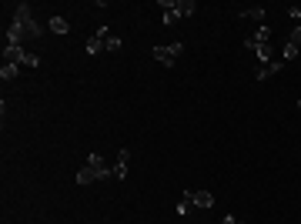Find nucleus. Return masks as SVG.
Here are the masks:
<instances>
[{
	"instance_id": "1",
	"label": "nucleus",
	"mask_w": 301,
	"mask_h": 224,
	"mask_svg": "<svg viewBox=\"0 0 301 224\" xmlns=\"http://www.w3.org/2000/svg\"><path fill=\"white\" fill-rule=\"evenodd\" d=\"M24 37H40V24L34 20L30 7L27 3H17L14 7V24L7 30V44H20Z\"/></svg>"
},
{
	"instance_id": "16",
	"label": "nucleus",
	"mask_w": 301,
	"mask_h": 224,
	"mask_svg": "<svg viewBox=\"0 0 301 224\" xmlns=\"http://www.w3.org/2000/svg\"><path fill=\"white\" fill-rule=\"evenodd\" d=\"M254 54L261 57L264 64H271V44H261V47H254Z\"/></svg>"
},
{
	"instance_id": "15",
	"label": "nucleus",
	"mask_w": 301,
	"mask_h": 224,
	"mask_svg": "<svg viewBox=\"0 0 301 224\" xmlns=\"http://www.w3.org/2000/svg\"><path fill=\"white\" fill-rule=\"evenodd\" d=\"M288 44H291V47H298V50H301V24H295V30L288 34Z\"/></svg>"
},
{
	"instance_id": "6",
	"label": "nucleus",
	"mask_w": 301,
	"mask_h": 224,
	"mask_svg": "<svg viewBox=\"0 0 301 224\" xmlns=\"http://www.w3.org/2000/svg\"><path fill=\"white\" fill-rule=\"evenodd\" d=\"M24 57H27V50H24L20 44H7V47H3V60H7V64H24Z\"/></svg>"
},
{
	"instance_id": "21",
	"label": "nucleus",
	"mask_w": 301,
	"mask_h": 224,
	"mask_svg": "<svg viewBox=\"0 0 301 224\" xmlns=\"http://www.w3.org/2000/svg\"><path fill=\"white\" fill-rule=\"evenodd\" d=\"M225 224H241V221H238L234 214H227V218H225Z\"/></svg>"
},
{
	"instance_id": "18",
	"label": "nucleus",
	"mask_w": 301,
	"mask_h": 224,
	"mask_svg": "<svg viewBox=\"0 0 301 224\" xmlns=\"http://www.w3.org/2000/svg\"><path fill=\"white\" fill-rule=\"evenodd\" d=\"M298 57V47H291V44H284V60H295Z\"/></svg>"
},
{
	"instance_id": "7",
	"label": "nucleus",
	"mask_w": 301,
	"mask_h": 224,
	"mask_svg": "<svg viewBox=\"0 0 301 224\" xmlns=\"http://www.w3.org/2000/svg\"><path fill=\"white\" fill-rule=\"evenodd\" d=\"M127 161H131V150L121 148V154H117V168H114V177H117V181L127 177Z\"/></svg>"
},
{
	"instance_id": "10",
	"label": "nucleus",
	"mask_w": 301,
	"mask_h": 224,
	"mask_svg": "<svg viewBox=\"0 0 301 224\" xmlns=\"http://www.w3.org/2000/svg\"><path fill=\"white\" fill-rule=\"evenodd\" d=\"M191 207H194V191H184L181 201H177V214L184 218V214H191Z\"/></svg>"
},
{
	"instance_id": "8",
	"label": "nucleus",
	"mask_w": 301,
	"mask_h": 224,
	"mask_svg": "<svg viewBox=\"0 0 301 224\" xmlns=\"http://www.w3.org/2000/svg\"><path fill=\"white\" fill-rule=\"evenodd\" d=\"M174 10H177V17H194L198 3L194 0H174Z\"/></svg>"
},
{
	"instance_id": "22",
	"label": "nucleus",
	"mask_w": 301,
	"mask_h": 224,
	"mask_svg": "<svg viewBox=\"0 0 301 224\" xmlns=\"http://www.w3.org/2000/svg\"><path fill=\"white\" fill-rule=\"evenodd\" d=\"M298 111H301V100H298Z\"/></svg>"
},
{
	"instance_id": "14",
	"label": "nucleus",
	"mask_w": 301,
	"mask_h": 224,
	"mask_svg": "<svg viewBox=\"0 0 301 224\" xmlns=\"http://www.w3.org/2000/svg\"><path fill=\"white\" fill-rule=\"evenodd\" d=\"M0 77H3V80H14V77H17V64H7V60H3V67H0Z\"/></svg>"
},
{
	"instance_id": "9",
	"label": "nucleus",
	"mask_w": 301,
	"mask_h": 224,
	"mask_svg": "<svg viewBox=\"0 0 301 224\" xmlns=\"http://www.w3.org/2000/svg\"><path fill=\"white\" fill-rule=\"evenodd\" d=\"M211 204H214V194H211V191H194V207L207 211Z\"/></svg>"
},
{
	"instance_id": "11",
	"label": "nucleus",
	"mask_w": 301,
	"mask_h": 224,
	"mask_svg": "<svg viewBox=\"0 0 301 224\" xmlns=\"http://www.w3.org/2000/svg\"><path fill=\"white\" fill-rule=\"evenodd\" d=\"M50 30H54L57 37H64V34L71 30V24H67V20H64V17H50Z\"/></svg>"
},
{
	"instance_id": "4",
	"label": "nucleus",
	"mask_w": 301,
	"mask_h": 224,
	"mask_svg": "<svg viewBox=\"0 0 301 224\" xmlns=\"http://www.w3.org/2000/svg\"><path fill=\"white\" fill-rule=\"evenodd\" d=\"M268 37H271V27H268V24H261V27H258L251 37H245V47H248V50H254V47L268 44Z\"/></svg>"
},
{
	"instance_id": "19",
	"label": "nucleus",
	"mask_w": 301,
	"mask_h": 224,
	"mask_svg": "<svg viewBox=\"0 0 301 224\" xmlns=\"http://www.w3.org/2000/svg\"><path fill=\"white\" fill-rule=\"evenodd\" d=\"M104 47H107V50H117V47H121V37H107V40H104Z\"/></svg>"
},
{
	"instance_id": "5",
	"label": "nucleus",
	"mask_w": 301,
	"mask_h": 224,
	"mask_svg": "<svg viewBox=\"0 0 301 224\" xmlns=\"http://www.w3.org/2000/svg\"><path fill=\"white\" fill-rule=\"evenodd\" d=\"M87 168L97 174V181H104V177H111V174H114V171L104 164V157H100V154H91V157H87Z\"/></svg>"
},
{
	"instance_id": "13",
	"label": "nucleus",
	"mask_w": 301,
	"mask_h": 224,
	"mask_svg": "<svg viewBox=\"0 0 301 224\" xmlns=\"http://www.w3.org/2000/svg\"><path fill=\"white\" fill-rule=\"evenodd\" d=\"M94 181H97V174H94V171H91V168L77 171V184H84V187H87V184H94Z\"/></svg>"
},
{
	"instance_id": "2",
	"label": "nucleus",
	"mask_w": 301,
	"mask_h": 224,
	"mask_svg": "<svg viewBox=\"0 0 301 224\" xmlns=\"http://www.w3.org/2000/svg\"><path fill=\"white\" fill-rule=\"evenodd\" d=\"M181 50H184V44H181V40H174V44H168V47H154V50H150V57L171 67V64H174V60L181 57Z\"/></svg>"
},
{
	"instance_id": "3",
	"label": "nucleus",
	"mask_w": 301,
	"mask_h": 224,
	"mask_svg": "<svg viewBox=\"0 0 301 224\" xmlns=\"http://www.w3.org/2000/svg\"><path fill=\"white\" fill-rule=\"evenodd\" d=\"M107 37H111V30H107V27H100L94 37H87V57H97L100 50H107V47H104V40H107Z\"/></svg>"
},
{
	"instance_id": "17",
	"label": "nucleus",
	"mask_w": 301,
	"mask_h": 224,
	"mask_svg": "<svg viewBox=\"0 0 301 224\" xmlns=\"http://www.w3.org/2000/svg\"><path fill=\"white\" fill-rule=\"evenodd\" d=\"M24 64H27V67H40V57L27 50V57H24Z\"/></svg>"
},
{
	"instance_id": "12",
	"label": "nucleus",
	"mask_w": 301,
	"mask_h": 224,
	"mask_svg": "<svg viewBox=\"0 0 301 224\" xmlns=\"http://www.w3.org/2000/svg\"><path fill=\"white\" fill-rule=\"evenodd\" d=\"M241 17H251V20H258V24H264V7H245V10H238Z\"/></svg>"
},
{
	"instance_id": "20",
	"label": "nucleus",
	"mask_w": 301,
	"mask_h": 224,
	"mask_svg": "<svg viewBox=\"0 0 301 224\" xmlns=\"http://www.w3.org/2000/svg\"><path fill=\"white\" fill-rule=\"evenodd\" d=\"M288 17H291V20H298V24H301V7H288Z\"/></svg>"
}]
</instances>
